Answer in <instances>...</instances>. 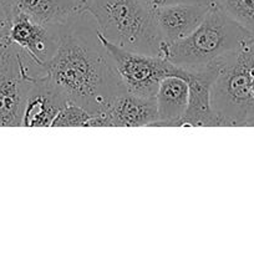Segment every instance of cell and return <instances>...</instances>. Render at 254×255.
I'll list each match as a JSON object with an SVG mask.
<instances>
[{
    "label": "cell",
    "mask_w": 254,
    "mask_h": 255,
    "mask_svg": "<svg viewBox=\"0 0 254 255\" xmlns=\"http://www.w3.org/2000/svg\"><path fill=\"white\" fill-rule=\"evenodd\" d=\"M254 41L233 52L219 70L211 87V107L218 127H254V96L251 71Z\"/></svg>",
    "instance_id": "4"
},
{
    "label": "cell",
    "mask_w": 254,
    "mask_h": 255,
    "mask_svg": "<svg viewBox=\"0 0 254 255\" xmlns=\"http://www.w3.org/2000/svg\"><path fill=\"white\" fill-rule=\"evenodd\" d=\"M66 104L64 95L44 72L34 80L30 87L22 114V126L51 127L55 117Z\"/></svg>",
    "instance_id": "9"
},
{
    "label": "cell",
    "mask_w": 254,
    "mask_h": 255,
    "mask_svg": "<svg viewBox=\"0 0 254 255\" xmlns=\"http://www.w3.org/2000/svg\"><path fill=\"white\" fill-rule=\"evenodd\" d=\"M206 1L211 2V4H214V2H216V0H206Z\"/></svg>",
    "instance_id": "20"
},
{
    "label": "cell",
    "mask_w": 254,
    "mask_h": 255,
    "mask_svg": "<svg viewBox=\"0 0 254 255\" xmlns=\"http://www.w3.org/2000/svg\"><path fill=\"white\" fill-rule=\"evenodd\" d=\"M82 1H84V2H86V1H87V0H82Z\"/></svg>",
    "instance_id": "21"
},
{
    "label": "cell",
    "mask_w": 254,
    "mask_h": 255,
    "mask_svg": "<svg viewBox=\"0 0 254 255\" xmlns=\"http://www.w3.org/2000/svg\"><path fill=\"white\" fill-rule=\"evenodd\" d=\"M212 5L209 2H193L154 10V21L162 44H172L188 36L203 21Z\"/></svg>",
    "instance_id": "10"
},
{
    "label": "cell",
    "mask_w": 254,
    "mask_h": 255,
    "mask_svg": "<svg viewBox=\"0 0 254 255\" xmlns=\"http://www.w3.org/2000/svg\"><path fill=\"white\" fill-rule=\"evenodd\" d=\"M252 41H254V35L216 2L188 36L172 44H162L161 56L182 69L201 72L221 69L233 52Z\"/></svg>",
    "instance_id": "2"
},
{
    "label": "cell",
    "mask_w": 254,
    "mask_h": 255,
    "mask_svg": "<svg viewBox=\"0 0 254 255\" xmlns=\"http://www.w3.org/2000/svg\"><path fill=\"white\" fill-rule=\"evenodd\" d=\"M102 42L110 52L115 69L127 92L141 97H154L162 80L167 76H179L186 80L187 70L176 66L161 55H146L122 49L107 41Z\"/></svg>",
    "instance_id": "6"
},
{
    "label": "cell",
    "mask_w": 254,
    "mask_h": 255,
    "mask_svg": "<svg viewBox=\"0 0 254 255\" xmlns=\"http://www.w3.org/2000/svg\"><path fill=\"white\" fill-rule=\"evenodd\" d=\"M10 26H11V15L0 2V42L9 40Z\"/></svg>",
    "instance_id": "17"
},
{
    "label": "cell",
    "mask_w": 254,
    "mask_h": 255,
    "mask_svg": "<svg viewBox=\"0 0 254 255\" xmlns=\"http://www.w3.org/2000/svg\"><path fill=\"white\" fill-rule=\"evenodd\" d=\"M57 49L45 72L67 102L101 114L126 92L105 47L96 21L86 9L57 27Z\"/></svg>",
    "instance_id": "1"
},
{
    "label": "cell",
    "mask_w": 254,
    "mask_h": 255,
    "mask_svg": "<svg viewBox=\"0 0 254 255\" xmlns=\"http://www.w3.org/2000/svg\"><path fill=\"white\" fill-rule=\"evenodd\" d=\"M0 2L4 5L5 9H6L7 11H9V14L11 15L12 14V6H14L15 0H0Z\"/></svg>",
    "instance_id": "18"
},
{
    "label": "cell",
    "mask_w": 254,
    "mask_h": 255,
    "mask_svg": "<svg viewBox=\"0 0 254 255\" xmlns=\"http://www.w3.org/2000/svg\"><path fill=\"white\" fill-rule=\"evenodd\" d=\"M157 122L156 99L136 96L126 91L119 95L105 111L92 116L89 127H153Z\"/></svg>",
    "instance_id": "7"
},
{
    "label": "cell",
    "mask_w": 254,
    "mask_h": 255,
    "mask_svg": "<svg viewBox=\"0 0 254 255\" xmlns=\"http://www.w3.org/2000/svg\"><path fill=\"white\" fill-rule=\"evenodd\" d=\"M221 69L192 72L187 70L188 105L179 126L218 127V121L211 107V87Z\"/></svg>",
    "instance_id": "11"
},
{
    "label": "cell",
    "mask_w": 254,
    "mask_h": 255,
    "mask_svg": "<svg viewBox=\"0 0 254 255\" xmlns=\"http://www.w3.org/2000/svg\"><path fill=\"white\" fill-rule=\"evenodd\" d=\"M157 104V126H179L188 105V82L183 77L167 76L159 84L154 96Z\"/></svg>",
    "instance_id": "13"
},
{
    "label": "cell",
    "mask_w": 254,
    "mask_h": 255,
    "mask_svg": "<svg viewBox=\"0 0 254 255\" xmlns=\"http://www.w3.org/2000/svg\"><path fill=\"white\" fill-rule=\"evenodd\" d=\"M45 67L10 40L0 42V126H22L30 87Z\"/></svg>",
    "instance_id": "5"
},
{
    "label": "cell",
    "mask_w": 254,
    "mask_h": 255,
    "mask_svg": "<svg viewBox=\"0 0 254 255\" xmlns=\"http://www.w3.org/2000/svg\"><path fill=\"white\" fill-rule=\"evenodd\" d=\"M85 9L82 0H15L12 14L21 12L42 26L57 29Z\"/></svg>",
    "instance_id": "12"
},
{
    "label": "cell",
    "mask_w": 254,
    "mask_h": 255,
    "mask_svg": "<svg viewBox=\"0 0 254 255\" xmlns=\"http://www.w3.org/2000/svg\"><path fill=\"white\" fill-rule=\"evenodd\" d=\"M149 10L154 11V10L162 9V7L172 6V5L178 4H193V2H208L206 0H141ZM211 4V2H209Z\"/></svg>",
    "instance_id": "16"
},
{
    "label": "cell",
    "mask_w": 254,
    "mask_h": 255,
    "mask_svg": "<svg viewBox=\"0 0 254 255\" xmlns=\"http://www.w3.org/2000/svg\"><path fill=\"white\" fill-rule=\"evenodd\" d=\"M217 5L254 35V0H216Z\"/></svg>",
    "instance_id": "14"
},
{
    "label": "cell",
    "mask_w": 254,
    "mask_h": 255,
    "mask_svg": "<svg viewBox=\"0 0 254 255\" xmlns=\"http://www.w3.org/2000/svg\"><path fill=\"white\" fill-rule=\"evenodd\" d=\"M92 115L84 107L67 102L55 117L51 127H89Z\"/></svg>",
    "instance_id": "15"
},
{
    "label": "cell",
    "mask_w": 254,
    "mask_h": 255,
    "mask_svg": "<svg viewBox=\"0 0 254 255\" xmlns=\"http://www.w3.org/2000/svg\"><path fill=\"white\" fill-rule=\"evenodd\" d=\"M9 40L24 50L35 62L45 66L57 49V29L42 26L21 12L11 15Z\"/></svg>",
    "instance_id": "8"
},
{
    "label": "cell",
    "mask_w": 254,
    "mask_h": 255,
    "mask_svg": "<svg viewBox=\"0 0 254 255\" xmlns=\"http://www.w3.org/2000/svg\"><path fill=\"white\" fill-rule=\"evenodd\" d=\"M85 7L107 41L129 51L161 55L153 11L141 0H87Z\"/></svg>",
    "instance_id": "3"
},
{
    "label": "cell",
    "mask_w": 254,
    "mask_h": 255,
    "mask_svg": "<svg viewBox=\"0 0 254 255\" xmlns=\"http://www.w3.org/2000/svg\"><path fill=\"white\" fill-rule=\"evenodd\" d=\"M251 87H252V94L254 96V66L252 67V71H251Z\"/></svg>",
    "instance_id": "19"
}]
</instances>
